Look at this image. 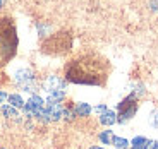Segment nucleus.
Masks as SVG:
<instances>
[{
	"mask_svg": "<svg viewBox=\"0 0 158 149\" xmlns=\"http://www.w3.org/2000/svg\"><path fill=\"white\" fill-rule=\"evenodd\" d=\"M150 9H151V10H158V0H151V2H150Z\"/></svg>",
	"mask_w": 158,
	"mask_h": 149,
	"instance_id": "nucleus-20",
	"label": "nucleus"
},
{
	"mask_svg": "<svg viewBox=\"0 0 158 149\" xmlns=\"http://www.w3.org/2000/svg\"><path fill=\"white\" fill-rule=\"evenodd\" d=\"M151 125L158 127V111H153V113H151Z\"/></svg>",
	"mask_w": 158,
	"mask_h": 149,
	"instance_id": "nucleus-16",
	"label": "nucleus"
},
{
	"mask_svg": "<svg viewBox=\"0 0 158 149\" xmlns=\"http://www.w3.org/2000/svg\"><path fill=\"white\" fill-rule=\"evenodd\" d=\"M107 110H108V108H107V106H105V105H98V106H95V111H96V113H98V115L105 113V111H107Z\"/></svg>",
	"mask_w": 158,
	"mask_h": 149,
	"instance_id": "nucleus-17",
	"label": "nucleus"
},
{
	"mask_svg": "<svg viewBox=\"0 0 158 149\" xmlns=\"http://www.w3.org/2000/svg\"><path fill=\"white\" fill-rule=\"evenodd\" d=\"M62 99H64V91L57 89V91H50L48 93L47 101H48V105H53V103H60Z\"/></svg>",
	"mask_w": 158,
	"mask_h": 149,
	"instance_id": "nucleus-10",
	"label": "nucleus"
},
{
	"mask_svg": "<svg viewBox=\"0 0 158 149\" xmlns=\"http://www.w3.org/2000/svg\"><path fill=\"white\" fill-rule=\"evenodd\" d=\"M17 50V31L10 17H0V65L7 63Z\"/></svg>",
	"mask_w": 158,
	"mask_h": 149,
	"instance_id": "nucleus-2",
	"label": "nucleus"
},
{
	"mask_svg": "<svg viewBox=\"0 0 158 149\" xmlns=\"http://www.w3.org/2000/svg\"><path fill=\"white\" fill-rule=\"evenodd\" d=\"M4 4H5V0H0V7H2Z\"/></svg>",
	"mask_w": 158,
	"mask_h": 149,
	"instance_id": "nucleus-22",
	"label": "nucleus"
},
{
	"mask_svg": "<svg viewBox=\"0 0 158 149\" xmlns=\"http://www.w3.org/2000/svg\"><path fill=\"white\" fill-rule=\"evenodd\" d=\"M89 149H103V147H98V146H93V147H89Z\"/></svg>",
	"mask_w": 158,
	"mask_h": 149,
	"instance_id": "nucleus-21",
	"label": "nucleus"
},
{
	"mask_svg": "<svg viewBox=\"0 0 158 149\" xmlns=\"http://www.w3.org/2000/svg\"><path fill=\"white\" fill-rule=\"evenodd\" d=\"M45 108V101L43 98H40V96H31L28 99V103L24 105V111H26V117H36L40 111Z\"/></svg>",
	"mask_w": 158,
	"mask_h": 149,
	"instance_id": "nucleus-3",
	"label": "nucleus"
},
{
	"mask_svg": "<svg viewBox=\"0 0 158 149\" xmlns=\"http://www.w3.org/2000/svg\"><path fill=\"white\" fill-rule=\"evenodd\" d=\"M48 111V115H50V120L55 122V120H60L62 118V113H64V108L60 103H53V105H47L45 106Z\"/></svg>",
	"mask_w": 158,
	"mask_h": 149,
	"instance_id": "nucleus-6",
	"label": "nucleus"
},
{
	"mask_svg": "<svg viewBox=\"0 0 158 149\" xmlns=\"http://www.w3.org/2000/svg\"><path fill=\"white\" fill-rule=\"evenodd\" d=\"M2 113L7 118H14L17 117V108H14L12 105H2Z\"/></svg>",
	"mask_w": 158,
	"mask_h": 149,
	"instance_id": "nucleus-13",
	"label": "nucleus"
},
{
	"mask_svg": "<svg viewBox=\"0 0 158 149\" xmlns=\"http://www.w3.org/2000/svg\"><path fill=\"white\" fill-rule=\"evenodd\" d=\"M148 146H150V139L141 137V135L131 141V147H134V149H148Z\"/></svg>",
	"mask_w": 158,
	"mask_h": 149,
	"instance_id": "nucleus-9",
	"label": "nucleus"
},
{
	"mask_svg": "<svg viewBox=\"0 0 158 149\" xmlns=\"http://www.w3.org/2000/svg\"><path fill=\"white\" fill-rule=\"evenodd\" d=\"M0 149H7V147H0Z\"/></svg>",
	"mask_w": 158,
	"mask_h": 149,
	"instance_id": "nucleus-24",
	"label": "nucleus"
},
{
	"mask_svg": "<svg viewBox=\"0 0 158 149\" xmlns=\"http://www.w3.org/2000/svg\"><path fill=\"white\" fill-rule=\"evenodd\" d=\"M21 89L26 91V93H35V91H36L35 81H29V83H26V84H21Z\"/></svg>",
	"mask_w": 158,
	"mask_h": 149,
	"instance_id": "nucleus-15",
	"label": "nucleus"
},
{
	"mask_svg": "<svg viewBox=\"0 0 158 149\" xmlns=\"http://www.w3.org/2000/svg\"><path fill=\"white\" fill-rule=\"evenodd\" d=\"M100 122H102L103 125H107V127L114 125L115 122H117V113H115V111L107 110L105 113H102V115H100Z\"/></svg>",
	"mask_w": 158,
	"mask_h": 149,
	"instance_id": "nucleus-7",
	"label": "nucleus"
},
{
	"mask_svg": "<svg viewBox=\"0 0 158 149\" xmlns=\"http://www.w3.org/2000/svg\"><path fill=\"white\" fill-rule=\"evenodd\" d=\"M112 139H114L112 130H103V132L100 134V141H102V144H112Z\"/></svg>",
	"mask_w": 158,
	"mask_h": 149,
	"instance_id": "nucleus-14",
	"label": "nucleus"
},
{
	"mask_svg": "<svg viewBox=\"0 0 158 149\" xmlns=\"http://www.w3.org/2000/svg\"><path fill=\"white\" fill-rule=\"evenodd\" d=\"M43 86H45V91H48V93H50V91H57V89L62 91L64 87H65V83H64L62 79H59L57 75H50V77L45 81Z\"/></svg>",
	"mask_w": 158,
	"mask_h": 149,
	"instance_id": "nucleus-4",
	"label": "nucleus"
},
{
	"mask_svg": "<svg viewBox=\"0 0 158 149\" xmlns=\"http://www.w3.org/2000/svg\"><path fill=\"white\" fill-rule=\"evenodd\" d=\"M7 99H9V105H12L14 108H24V105H26L19 94H9Z\"/></svg>",
	"mask_w": 158,
	"mask_h": 149,
	"instance_id": "nucleus-11",
	"label": "nucleus"
},
{
	"mask_svg": "<svg viewBox=\"0 0 158 149\" xmlns=\"http://www.w3.org/2000/svg\"><path fill=\"white\" fill-rule=\"evenodd\" d=\"M127 149H134V147H127Z\"/></svg>",
	"mask_w": 158,
	"mask_h": 149,
	"instance_id": "nucleus-23",
	"label": "nucleus"
},
{
	"mask_svg": "<svg viewBox=\"0 0 158 149\" xmlns=\"http://www.w3.org/2000/svg\"><path fill=\"white\" fill-rule=\"evenodd\" d=\"M72 115H74V111H72V110H64L62 117L65 118V120H71V118H72Z\"/></svg>",
	"mask_w": 158,
	"mask_h": 149,
	"instance_id": "nucleus-18",
	"label": "nucleus"
},
{
	"mask_svg": "<svg viewBox=\"0 0 158 149\" xmlns=\"http://www.w3.org/2000/svg\"><path fill=\"white\" fill-rule=\"evenodd\" d=\"M112 144L115 146V149H127V147H129V141L124 139V137H117V135H114Z\"/></svg>",
	"mask_w": 158,
	"mask_h": 149,
	"instance_id": "nucleus-12",
	"label": "nucleus"
},
{
	"mask_svg": "<svg viewBox=\"0 0 158 149\" xmlns=\"http://www.w3.org/2000/svg\"><path fill=\"white\" fill-rule=\"evenodd\" d=\"M93 111V108H91L88 103H77L74 108V113L77 115V117H88V115Z\"/></svg>",
	"mask_w": 158,
	"mask_h": 149,
	"instance_id": "nucleus-8",
	"label": "nucleus"
},
{
	"mask_svg": "<svg viewBox=\"0 0 158 149\" xmlns=\"http://www.w3.org/2000/svg\"><path fill=\"white\" fill-rule=\"evenodd\" d=\"M14 79H16V83L19 84H26L29 83V81H35V74H33V70H29V69H19V70L14 74Z\"/></svg>",
	"mask_w": 158,
	"mask_h": 149,
	"instance_id": "nucleus-5",
	"label": "nucleus"
},
{
	"mask_svg": "<svg viewBox=\"0 0 158 149\" xmlns=\"http://www.w3.org/2000/svg\"><path fill=\"white\" fill-rule=\"evenodd\" d=\"M9 96H7V93H4V91H0V105H4L5 103V99H7Z\"/></svg>",
	"mask_w": 158,
	"mask_h": 149,
	"instance_id": "nucleus-19",
	"label": "nucleus"
},
{
	"mask_svg": "<svg viewBox=\"0 0 158 149\" xmlns=\"http://www.w3.org/2000/svg\"><path fill=\"white\" fill-rule=\"evenodd\" d=\"M108 62L96 53H86L72 60L65 69L67 79L79 84H102L107 77Z\"/></svg>",
	"mask_w": 158,
	"mask_h": 149,
	"instance_id": "nucleus-1",
	"label": "nucleus"
}]
</instances>
